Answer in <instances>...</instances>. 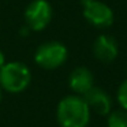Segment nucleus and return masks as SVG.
Returning <instances> with one entry per match:
<instances>
[{
  "label": "nucleus",
  "instance_id": "obj_1",
  "mask_svg": "<svg viewBox=\"0 0 127 127\" xmlns=\"http://www.w3.org/2000/svg\"><path fill=\"white\" fill-rule=\"evenodd\" d=\"M56 119L60 127H88L90 122V108L82 96L70 94L59 101Z\"/></svg>",
  "mask_w": 127,
  "mask_h": 127
},
{
  "label": "nucleus",
  "instance_id": "obj_2",
  "mask_svg": "<svg viewBox=\"0 0 127 127\" xmlns=\"http://www.w3.org/2000/svg\"><path fill=\"white\" fill-rule=\"evenodd\" d=\"M32 72L21 62H10L0 67V88L8 93H21L29 86Z\"/></svg>",
  "mask_w": 127,
  "mask_h": 127
},
{
  "label": "nucleus",
  "instance_id": "obj_3",
  "mask_svg": "<svg viewBox=\"0 0 127 127\" xmlns=\"http://www.w3.org/2000/svg\"><path fill=\"white\" fill-rule=\"evenodd\" d=\"M67 58H68V51L66 45L59 41L44 42L37 48L34 53V62L37 63V66L45 70L59 68L66 63Z\"/></svg>",
  "mask_w": 127,
  "mask_h": 127
},
{
  "label": "nucleus",
  "instance_id": "obj_4",
  "mask_svg": "<svg viewBox=\"0 0 127 127\" xmlns=\"http://www.w3.org/2000/svg\"><path fill=\"white\" fill-rule=\"evenodd\" d=\"M83 17L97 29H107L113 23V11L109 6L100 0H81Z\"/></svg>",
  "mask_w": 127,
  "mask_h": 127
},
{
  "label": "nucleus",
  "instance_id": "obj_5",
  "mask_svg": "<svg viewBox=\"0 0 127 127\" xmlns=\"http://www.w3.org/2000/svg\"><path fill=\"white\" fill-rule=\"evenodd\" d=\"M52 19V7L47 0H33L25 11V21L30 30L41 32Z\"/></svg>",
  "mask_w": 127,
  "mask_h": 127
},
{
  "label": "nucleus",
  "instance_id": "obj_6",
  "mask_svg": "<svg viewBox=\"0 0 127 127\" xmlns=\"http://www.w3.org/2000/svg\"><path fill=\"white\" fill-rule=\"evenodd\" d=\"M82 97L86 101L88 107L90 108V111H94L98 115L107 116L112 111V100H111L109 94L105 90H102L101 88L93 86Z\"/></svg>",
  "mask_w": 127,
  "mask_h": 127
},
{
  "label": "nucleus",
  "instance_id": "obj_7",
  "mask_svg": "<svg viewBox=\"0 0 127 127\" xmlns=\"http://www.w3.org/2000/svg\"><path fill=\"white\" fill-rule=\"evenodd\" d=\"M93 53L94 58L101 63H111L118 58L119 47L113 37L108 34H101L94 40L93 44Z\"/></svg>",
  "mask_w": 127,
  "mask_h": 127
},
{
  "label": "nucleus",
  "instance_id": "obj_8",
  "mask_svg": "<svg viewBox=\"0 0 127 127\" xmlns=\"http://www.w3.org/2000/svg\"><path fill=\"white\" fill-rule=\"evenodd\" d=\"M68 85L74 93H77L78 96H83L89 89L94 86L93 72L86 67H77L70 74Z\"/></svg>",
  "mask_w": 127,
  "mask_h": 127
},
{
  "label": "nucleus",
  "instance_id": "obj_9",
  "mask_svg": "<svg viewBox=\"0 0 127 127\" xmlns=\"http://www.w3.org/2000/svg\"><path fill=\"white\" fill-rule=\"evenodd\" d=\"M108 127H127V111L124 109H116L111 111L108 113Z\"/></svg>",
  "mask_w": 127,
  "mask_h": 127
},
{
  "label": "nucleus",
  "instance_id": "obj_10",
  "mask_svg": "<svg viewBox=\"0 0 127 127\" xmlns=\"http://www.w3.org/2000/svg\"><path fill=\"white\" fill-rule=\"evenodd\" d=\"M118 102L122 109L127 111V79H124L118 89Z\"/></svg>",
  "mask_w": 127,
  "mask_h": 127
},
{
  "label": "nucleus",
  "instance_id": "obj_11",
  "mask_svg": "<svg viewBox=\"0 0 127 127\" xmlns=\"http://www.w3.org/2000/svg\"><path fill=\"white\" fill-rule=\"evenodd\" d=\"M4 63H6V58H4V53L0 51V67L3 66Z\"/></svg>",
  "mask_w": 127,
  "mask_h": 127
},
{
  "label": "nucleus",
  "instance_id": "obj_12",
  "mask_svg": "<svg viewBox=\"0 0 127 127\" xmlns=\"http://www.w3.org/2000/svg\"><path fill=\"white\" fill-rule=\"evenodd\" d=\"M29 30H30V29H29V26H28V28H23L22 29V30H21V32H22V36H28V34H29Z\"/></svg>",
  "mask_w": 127,
  "mask_h": 127
},
{
  "label": "nucleus",
  "instance_id": "obj_13",
  "mask_svg": "<svg viewBox=\"0 0 127 127\" xmlns=\"http://www.w3.org/2000/svg\"><path fill=\"white\" fill-rule=\"evenodd\" d=\"M1 98H3V93H1V88H0V102H1Z\"/></svg>",
  "mask_w": 127,
  "mask_h": 127
}]
</instances>
